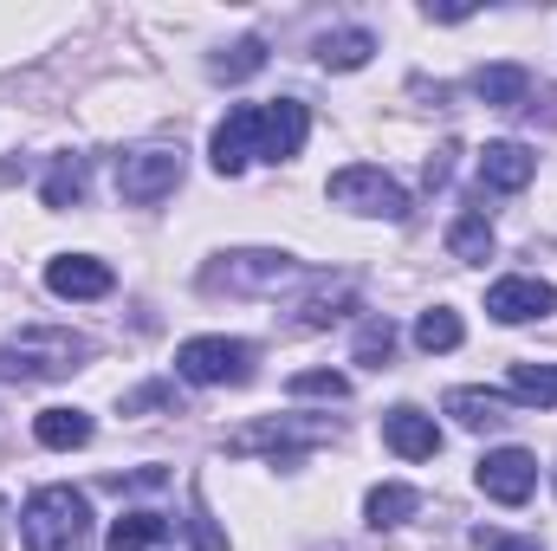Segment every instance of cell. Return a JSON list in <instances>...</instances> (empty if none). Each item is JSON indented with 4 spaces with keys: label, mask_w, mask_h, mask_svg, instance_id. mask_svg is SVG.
Listing matches in <instances>:
<instances>
[{
    "label": "cell",
    "mask_w": 557,
    "mask_h": 551,
    "mask_svg": "<svg viewBox=\"0 0 557 551\" xmlns=\"http://www.w3.org/2000/svg\"><path fill=\"white\" fill-rule=\"evenodd\" d=\"M260 65H267V39H253V33H247V39H234L227 52H214V65H208V72H214V78H227V85H240V78H253Z\"/></svg>",
    "instance_id": "cell-26"
},
{
    "label": "cell",
    "mask_w": 557,
    "mask_h": 551,
    "mask_svg": "<svg viewBox=\"0 0 557 551\" xmlns=\"http://www.w3.org/2000/svg\"><path fill=\"white\" fill-rule=\"evenodd\" d=\"M447 169H454V143H441V149L428 156V188H441V182H447Z\"/></svg>",
    "instance_id": "cell-31"
},
{
    "label": "cell",
    "mask_w": 557,
    "mask_h": 551,
    "mask_svg": "<svg viewBox=\"0 0 557 551\" xmlns=\"http://www.w3.org/2000/svg\"><path fill=\"white\" fill-rule=\"evenodd\" d=\"M460 338H467V325H460V311H447V305H434V311L416 318V344L428 357H434V351H460Z\"/></svg>",
    "instance_id": "cell-25"
},
{
    "label": "cell",
    "mask_w": 557,
    "mask_h": 551,
    "mask_svg": "<svg viewBox=\"0 0 557 551\" xmlns=\"http://www.w3.org/2000/svg\"><path fill=\"white\" fill-rule=\"evenodd\" d=\"M175 377H182V383H201V390L247 383V377H253V344H247V338H188V344L175 351Z\"/></svg>",
    "instance_id": "cell-5"
},
{
    "label": "cell",
    "mask_w": 557,
    "mask_h": 551,
    "mask_svg": "<svg viewBox=\"0 0 557 551\" xmlns=\"http://www.w3.org/2000/svg\"><path fill=\"white\" fill-rule=\"evenodd\" d=\"M182 149H169V143H149V149H131V156H117V195L131 201V208H156V201H169L175 188H182Z\"/></svg>",
    "instance_id": "cell-6"
},
{
    "label": "cell",
    "mask_w": 557,
    "mask_h": 551,
    "mask_svg": "<svg viewBox=\"0 0 557 551\" xmlns=\"http://www.w3.org/2000/svg\"><path fill=\"white\" fill-rule=\"evenodd\" d=\"M506 396L525 409H557V364H512Z\"/></svg>",
    "instance_id": "cell-20"
},
{
    "label": "cell",
    "mask_w": 557,
    "mask_h": 551,
    "mask_svg": "<svg viewBox=\"0 0 557 551\" xmlns=\"http://www.w3.org/2000/svg\"><path fill=\"white\" fill-rule=\"evenodd\" d=\"M344 311H357V285H350V279H337V285H318V292L298 305V325H305V331H324V325H337Z\"/></svg>",
    "instance_id": "cell-21"
},
{
    "label": "cell",
    "mask_w": 557,
    "mask_h": 551,
    "mask_svg": "<svg viewBox=\"0 0 557 551\" xmlns=\"http://www.w3.org/2000/svg\"><path fill=\"white\" fill-rule=\"evenodd\" d=\"M473 480H480L486 500H499V506H525V500L539 493V454H532V448H493V454H480Z\"/></svg>",
    "instance_id": "cell-7"
},
{
    "label": "cell",
    "mask_w": 557,
    "mask_h": 551,
    "mask_svg": "<svg viewBox=\"0 0 557 551\" xmlns=\"http://www.w3.org/2000/svg\"><path fill=\"white\" fill-rule=\"evenodd\" d=\"M33 434H39V448H85L91 441V415L85 409H39V421H33Z\"/></svg>",
    "instance_id": "cell-22"
},
{
    "label": "cell",
    "mask_w": 557,
    "mask_h": 551,
    "mask_svg": "<svg viewBox=\"0 0 557 551\" xmlns=\"http://www.w3.org/2000/svg\"><path fill=\"white\" fill-rule=\"evenodd\" d=\"M46 285L59 292V298H104L117 273L104 267V260H91V254H59L52 267H46Z\"/></svg>",
    "instance_id": "cell-14"
},
{
    "label": "cell",
    "mask_w": 557,
    "mask_h": 551,
    "mask_svg": "<svg viewBox=\"0 0 557 551\" xmlns=\"http://www.w3.org/2000/svg\"><path fill=\"white\" fill-rule=\"evenodd\" d=\"M486 311L499 325H532V318H552L557 311V285L552 279H532V273H512L499 285H486Z\"/></svg>",
    "instance_id": "cell-8"
},
{
    "label": "cell",
    "mask_w": 557,
    "mask_h": 551,
    "mask_svg": "<svg viewBox=\"0 0 557 551\" xmlns=\"http://www.w3.org/2000/svg\"><path fill=\"white\" fill-rule=\"evenodd\" d=\"M441 409L454 415L460 428H506L512 421V396H499V390H447V403Z\"/></svg>",
    "instance_id": "cell-15"
},
{
    "label": "cell",
    "mask_w": 557,
    "mask_h": 551,
    "mask_svg": "<svg viewBox=\"0 0 557 551\" xmlns=\"http://www.w3.org/2000/svg\"><path fill=\"white\" fill-rule=\"evenodd\" d=\"M324 195H331L337 208H350V215L409 221V188H403L389 169H376V162H350V169H337V175L324 182Z\"/></svg>",
    "instance_id": "cell-3"
},
{
    "label": "cell",
    "mask_w": 557,
    "mask_h": 551,
    "mask_svg": "<svg viewBox=\"0 0 557 551\" xmlns=\"http://www.w3.org/2000/svg\"><path fill=\"white\" fill-rule=\"evenodd\" d=\"M91 526V506L78 487H39L20 506V546L26 551H72Z\"/></svg>",
    "instance_id": "cell-2"
},
{
    "label": "cell",
    "mask_w": 557,
    "mask_h": 551,
    "mask_svg": "<svg viewBox=\"0 0 557 551\" xmlns=\"http://www.w3.org/2000/svg\"><path fill=\"white\" fill-rule=\"evenodd\" d=\"M473 551H545L539 539H506V532H473Z\"/></svg>",
    "instance_id": "cell-30"
},
{
    "label": "cell",
    "mask_w": 557,
    "mask_h": 551,
    "mask_svg": "<svg viewBox=\"0 0 557 551\" xmlns=\"http://www.w3.org/2000/svg\"><path fill=\"white\" fill-rule=\"evenodd\" d=\"M396 357V325L389 318H370L363 331H357V351H350V364H363V370H383Z\"/></svg>",
    "instance_id": "cell-27"
},
{
    "label": "cell",
    "mask_w": 557,
    "mask_h": 551,
    "mask_svg": "<svg viewBox=\"0 0 557 551\" xmlns=\"http://www.w3.org/2000/svg\"><path fill=\"white\" fill-rule=\"evenodd\" d=\"M208 156H214V175H247V162L260 156V105H234L214 124Z\"/></svg>",
    "instance_id": "cell-9"
},
{
    "label": "cell",
    "mask_w": 557,
    "mask_h": 551,
    "mask_svg": "<svg viewBox=\"0 0 557 551\" xmlns=\"http://www.w3.org/2000/svg\"><path fill=\"white\" fill-rule=\"evenodd\" d=\"M85 188H91V162H85V156H59L52 175H46V188H39V201H46V208H78Z\"/></svg>",
    "instance_id": "cell-18"
},
{
    "label": "cell",
    "mask_w": 557,
    "mask_h": 551,
    "mask_svg": "<svg viewBox=\"0 0 557 551\" xmlns=\"http://www.w3.org/2000/svg\"><path fill=\"white\" fill-rule=\"evenodd\" d=\"M383 441H389V454H403V461H434V454H441V428H434V415L416 409V403H403V409L383 415Z\"/></svg>",
    "instance_id": "cell-13"
},
{
    "label": "cell",
    "mask_w": 557,
    "mask_h": 551,
    "mask_svg": "<svg viewBox=\"0 0 557 551\" xmlns=\"http://www.w3.org/2000/svg\"><path fill=\"white\" fill-rule=\"evenodd\" d=\"M311 137V111L298 105V98H273V105H260V156L267 162H292L298 149Z\"/></svg>",
    "instance_id": "cell-11"
},
{
    "label": "cell",
    "mask_w": 557,
    "mask_h": 551,
    "mask_svg": "<svg viewBox=\"0 0 557 551\" xmlns=\"http://www.w3.org/2000/svg\"><path fill=\"white\" fill-rule=\"evenodd\" d=\"M305 267L285 260V254H267V247H247V254H227V267H214L208 285H227V292H273L285 279H298Z\"/></svg>",
    "instance_id": "cell-10"
},
{
    "label": "cell",
    "mask_w": 557,
    "mask_h": 551,
    "mask_svg": "<svg viewBox=\"0 0 557 551\" xmlns=\"http://www.w3.org/2000/svg\"><path fill=\"white\" fill-rule=\"evenodd\" d=\"M188 539H195V551H227V539L208 526V506H201V493H195V506H188Z\"/></svg>",
    "instance_id": "cell-29"
},
{
    "label": "cell",
    "mask_w": 557,
    "mask_h": 551,
    "mask_svg": "<svg viewBox=\"0 0 557 551\" xmlns=\"http://www.w3.org/2000/svg\"><path fill=\"white\" fill-rule=\"evenodd\" d=\"M318 441H331V421L324 415H260L240 434H227V454H278V467H292Z\"/></svg>",
    "instance_id": "cell-4"
},
{
    "label": "cell",
    "mask_w": 557,
    "mask_h": 551,
    "mask_svg": "<svg viewBox=\"0 0 557 551\" xmlns=\"http://www.w3.org/2000/svg\"><path fill=\"white\" fill-rule=\"evenodd\" d=\"M532 175H539V149H525V143H512V137L480 149V188L519 195V188H532Z\"/></svg>",
    "instance_id": "cell-12"
},
{
    "label": "cell",
    "mask_w": 557,
    "mask_h": 551,
    "mask_svg": "<svg viewBox=\"0 0 557 551\" xmlns=\"http://www.w3.org/2000/svg\"><path fill=\"white\" fill-rule=\"evenodd\" d=\"M447 254H454V260H467V267L493 260V221H486L480 208L454 215V228H447Z\"/></svg>",
    "instance_id": "cell-19"
},
{
    "label": "cell",
    "mask_w": 557,
    "mask_h": 551,
    "mask_svg": "<svg viewBox=\"0 0 557 551\" xmlns=\"http://www.w3.org/2000/svg\"><path fill=\"white\" fill-rule=\"evenodd\" d=\"M416 506H421L416 487H403V480H383V487H370V500H363V519H370V526H403Z\"/></svg>",
    "instance_id": "cell-23"
},
{
    "label": "cell",
    "mask_w": 557,
    "mask_h": 551,
    "mask_svg": "<svg viewBox=\"0 0 557 551\" xmlns=\"http://www.w3.org/2000/svg\"><path fill=\"white\" fill-rule=\"evenodd\" d=\"M169 539V519L162 513H124L117 526H111V539H104V551H149Z\"/></svg>",
    "instance_id": "cell-24"
},
{
    "label": "cell",
    "mask_w": 557,
    "mask_h": 551,
    "mask_svg": "<svg viewBox=\"0 0 557 551\" xmlns=\"http://www.w3.org/2000/svg\"><path fill=\"white\" fill-rule=\"evenodd\" d=\"M311 52H318V65H324V72H357V65H370L376 33H370V26H337V33H324Z\"/></svg>",
    "instance_id": "cell-17"
},
{
    "label": "cell",
    "mask_w": 557,
    "mask_h": 551,
    "mask_svg": "<svg viewBox=\"0 0 557 551\" xmlns=\"http://www.w3.org/2000/svg\"><path fill=\"white\" fill-rule=\"evenodd\" d=\"M91 344L78 331H59V325H26L20 338L0 344V383H59L72 370H85Z\"/></svg>",
    "instance_id": "cell-1"
},
{
    "label": "cell",
    "mask_w": 557,
    "mask_h": 551,
    "mask_svg": "<svg viewBox=\"0 0 557 551\" xmlns=\"http://www.w3.org/2000/svg\"><path fill=\"white\" fill-rule=\"evenodd\" d=\"M473 98L493 105V111H519L532 98V72L525 65H480L473 72Z\"/></svg>",
    "instance_id": "cell-16"
},
{
    "label": "cell",
    "mask_w": 557,
    "mask_h": 551,
    "mask_svg": "<svg viewBox=\"0 0 557 551\" xmlns=\"http://www.w3.org/2000/svg\"><path fill=\"white\" fill-rule=\"evenodd\" d=\"M285 390H292L298 403H305V396H324V403H344V396H350V377H344V370H298V377H292Z\"/></svg>",
    "instance_id": "cell-28"
}]
</instances>
